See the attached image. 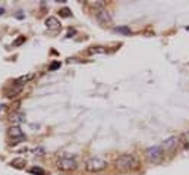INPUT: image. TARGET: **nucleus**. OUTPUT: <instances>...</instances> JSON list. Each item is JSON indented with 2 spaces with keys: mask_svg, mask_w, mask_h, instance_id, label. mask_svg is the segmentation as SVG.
Wrapping results in <instances>:
<instances>
[{
  "mask_svg": "<svg viewBox=\"0 0 189 175\" xmlns=\"http://www.w3.org/2000/svg\"><path fill=\"white\" fill-rule=\"evenodd\" d=\"M46 27H47L48 30H53V31H56V30H59V28H60V22H59V19H57V18H54V16H48L47 19H46Z\"/></svg>",
  "mask_w": 189,
  "mask_h": 175,
  "instance_id": "6e6552de",
  "label": "nucleus"
},
{
  "mask_svg": "<svg viewBox=\"0 0 189 175\" xmlns=\"http://www.w3.org/2000/svg\"><path fill=\"white\" fill-rule=\"evenodd\" d=\"M29 172L32 175H46V171L44 169H41L40 166H34V168L29 169Z\"/></svg>",
  "mask_w": 189,
  "mask_h": 175,
  "instance_id": "9b49d317",
  "label": "nucleus"
},
{
  "mask_svg": "<svg viewBox=\"0 0 189 175\" xmlns=\"http://www.w3.org/2000/svg\"><path fill=\"white\" fill-rule=\"evenodd\" d=\"M180 140L185 143V147L189 149V129H188V131H185V133L180 135Z\"/></svg>",
  "mask_w": 189,
  "mask_h": 175,
  "instance_id": "f8f14e48",
  "label": "nucleus"
},
{
  "mask_svg": "<svg viewBox=\"0 0 189 175\" xmlns=\"http://www.w3.org/2000/svg\"><path fill=\"white\" fill-rule=\"evenodd\" d=\"M115 31H116V33L126 34V35H128V34H130V30H129L128 27H116V28H115Z\"/></svg>",
  "mask_w": 189,
  "mask_h": 175,
  "instance_id": "ddd939ff",
  "label": "nucleus"
},
{
  "mask_svg": "<svg viewBox=\"0 0 189 175\" xmlns=\"http://www.w3.org/2000/svg\"><path fill=\"white\" fill-rule=\"evenodd\" d=\"M25 165H27V161L22 159V157H16V159H13V161L10 162V166H13V168H16V169L25 168Z\"/></svg>",
  "mask_w": 189,
  "mask_h": 175,
  "instance_id": "1a4fd4ad",
  "label": "nucleus"
},
{
  "mask_svg": "<svg viewBox=\"0 0 189 175\" xmlns=\"http://www.w3.org/2000/svg\"><path fill=\"white\" fill-rule=\"evenodd\" d=\"M7 135L10 137V138H13L12 140V146H15V144H18L19 141H24L27 137H25V134L22 133V129H21V127H16V125H12V127L7 129Z\"/></svg>",
  "mask_w": 189,
  "mask_h": 175,
  "instance_id": "39448f33",
  "label": "nucleus"
},
{
  "mask_svg": "<svg viewBox=\"0 0 189 175\" xmlns=\"http://www.w3.org/2000/svg\"><path fill=\"white\" fill-rule=\"evenodd\" d=\"M10 121H12V124H13V125H16V127H19V124H22V122L25 121V119H24V115L18 113V115H13Z\"/></svg>",
  "mask_w": 189,
  "mask_h": 175,
  "instance_id": "9d476101",
  "label": "nucleus"
},
{
  "mask_svg": "<svg viewBox=\"0 0 189 175\" xmlns=\"http://www.w3.org/2000/svg\"><path fill=\"white\" fill-rule=\"evenodd\" d=\"M145 156L151 163H160L163 161V156H164V150L161 149V146H151L147 149Z\"/></svg>",
  "mask_w": 189,
  "mask_h": 175,
  "instance_id": "20e7f679",
  "label": "nucleus"
},
{
  "mask_svg": "<svg viewBox=\"0 0 189 175\" xmlns=\"http://www.w3.org/2000/svg\"><path fill=\"white\" fill-rule=\"evenodd\" d=\"M56 166H57V169H60V171L68 172V171H74V169L78 168V162L75 161L74 157H70V156H62V157L57 159Z\"/></svg>",
  "mask_w": 189,
  "mask_h": 175,
  "instance_id": "7ed1b4c3",
  "label": "nucleus"
},
{
  "mask_svg": "<svg viewBox=\"0 0 189 175\" xmlns=\"http://www.w3.org/2000/svg\"><path fill=\"white\" fill-rule=\"evenodd\" d=\"M57 68H60V62H53V63L50 65V71H56Z\"/></svg>",
  "mask_w": 189,
  "mask_h": 175,
  "instance_id": "2eb2a0df",
  "label": "nucleus"
},
{
  "mask_svg": "<svg viewBox=\"0 0 189 175\" xmlns=\"http://www.w3.org/2000/svg\"><path fill=\"white\" fill-rule=\"evenodd\" d=\"M107 168V161L103 157H89L85 162V169L88 172H101Z\"/></svg>",
  "mask_w": 189,
  "mask_h": 175,
  "instance_id": "f03ea898",
  "label": "nucleus"
},
{
  "mask_svg": "<svg viewBox=\"0 0 189 175\" xmlns=\"http://www.w3.org/2000/svg\"><path fill=\"white\" fill-rule=\"evenodd\" d=\"M59 14H60L62 18H69V16L72 15V14H70V9H68V7H63Z\"/></svg>",
  "mask_w": 189,
  "mask_h": 175,
  "instance_id": "4468645a",
  "label": "nucleus"
},
{
  "mask_svg": "<svg viewBox=\"0 0 189 175\" xmlns=\"http://www.w3.org/2000/svg\"><path fill=\"white\" fill-rule=\"evenodd\" d=\"M179 141H180V138H179V137L172 135V137H169L167 140H164L161 149H163V150H166V152H172V150H175V149L179 146Z\"/></svg>",
  "mask_w": 189,
  "mask_h": 175,
  "instance_id": "0eeeda50",
  "label": "nucleus"
},
{
  "mask_svg": "<svg viewBox=\"0 0 189 175\" xmlns=\"http://www.w3.org/2000/svg\"><path fill=\"white\" fill-rule=\"evenodd\" d=\"M24 41H25V37H21V38H18V40L15 41L13 44H15V46H19V44H22Z\"/></svg>",
  "mask_w": 189,
  "mask_h": 175,
  "instance_id": "dca6fc26",
  "label": "nucleus"
},
{
  "mask_svg": "<svg viewBox=\"0 0 189 175\" xmlns=\"http://www.w3.org/2000/svg\"><path fill=\"white\" fill-rule=\"evenodd\" d=\"M3 14H5V9H3V7L0 6V15H3Z\"/></svg>",
  "mask_w": 189,
  "mask_h": 175,
  "instance_id": "f3484780",
  "label": "nucleus"
},
{
  "mask_svg": "<svg viewBox=\"0 0 189 175\" xmlns=\"http://www.w3.org/2000/svg\"><path fill=\"white\" fill-rule=\"evenodd\" d=\"M95 18H97V21H98L100 24H103V25H107V24L112 22V15L108 14L107 9H104V7L95 10Z\"/></svg>",
  "mask_w": 189,
  "mask_h": 175,
  "instance_id": "423d86ee",
  "label": "nucleus"
},
{
  "mask_svg": "<svg viewBox=\"0 0 189 175\" xmlns=\"http://www.w3.org/2000/svg\"><path fill=\"white\" fill-rule=\"evenodd\" d=\"M115 166L117 169H123V171H128V169H136L138 166H139V161L136 159L135 155L125 153V155H120L115 161Z\"/></svg>",
  "mask_w": 189,
  "mask_h": 175,
  "instance_id": "f257e3e1",
  "label": "nucleus"
}]
</instances>
